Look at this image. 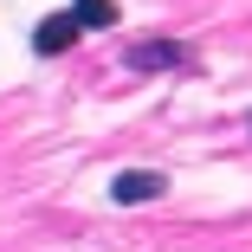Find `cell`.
<instances>
[{"label": "cell", "mask_w": 252, "mask_h": 252, "mask_svg": "<svg viewBox=\"0 0 252 252\" xmlns=\"http://www.w3.org/2000/svg\"><path fill=\"white\" fill-rule=\"evenodd\" d=\"M123 65L142 71V78H156V71H194V45H181V39H142V45L123 52Z\"/></svg>", "instance_id": "6da1fadb"}, {"label": "cell", "mask_w": 252, "mask_h": 252, "mask_svg": "<svg viewBox=\"0 0 252 252\" xmlns=\"http://www.w3.org/2000/svg\"><path fill=\"white\" fill-rule=\"evenodd\" d=\"M78 20L71 13H45L39 26H32V52H45V59H59V52H71V45H78Z\"/></svg>", "instance_id": "7a4b0ae2"}, {"label": "cell", "mask_w": 252, "mask_h": 252, "mask_svg": "<svg viewBox=\"0 0 252 252\" xmlns=\"http://www.w3.org/2000/svg\"><path fill=\"white\" fill-rule=\"evenodd\" d=\"M162 188H168V175H156V168H123L110 181V200L117 207H136V200H156Z\"/></svg>", "instance_id": "3957f363"}, {"label": "cell", "mask_w": 252, "mask_h": 252, "mask_svg": "<svg viewBox=\"0 0 252 252\" xmlns=\"http://www.w3.org/2000/svg\"><path fill=\"white\" fill-rule=\"evenodd\" d=\"M78 26H117V0H71Z\"/></svg>", "instance_id": "277c9868"}]
</instances>
